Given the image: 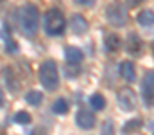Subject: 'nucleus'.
Instances as JSON below:
<instances>
[{"label":"nucleus","instance_id":"obj_4","mask_svg":"<svg viewBox=\"0 0 154 135\" xmlns=\"http://www.w3.org/2000/svg\"><path fill=\"white\" fill-rule=\"evenodd\" d=\"M106 18L115 27L125 25V22H127V9H125V5L122 2H118V0L116 2H111L106 7Z\"/></svg>","mask_w":154,"mask_h":135},{"label":"nucleus","instance_id":"obj_24","mask_svg":"<svg viewBox=\"0 0 154 135\" xmlns=\"http://www.w3.org/2000/svg\"><path fill=\"white\" fill-rule=\"evenodd\" d=\"M4 104V90L0 88V106Z\"/></svg>","mask_w":154,"mask_h":135},{"label":"nucleus","instance_id":"obj_6","mask_svg":"<svg viewBox=\"0 0 154 135\" xmlns=\"http://www.w3.org/2000/svg\"><path fill=\"white\" fill-rule=\"evenodd\" d=\"M142 92H143L145 106H152V97H154V74H152V70H149L145 74V79H143V85H142Z\"/></svg>","mask_w":154,"mask_h":135},{"label":"nucleus","instance_id":"obj_2","mask_svg":"<svg viewBox=\"0 0 154 135\" xmlns=\"http://www.w3.org/2000/svg\"><path fill=\"white\" fill-rule=\"evenodd\" d=\"M39 81L47 90H56L59 85V72H57V65L54 59H47L41 63L39 67Z\"/></svg>","mask_w":154,"mask_h":135},{"label":"nucleus","instance_id":"obj_1","mask_svg":"<svg viewBox=\"0 0 154 135\" xmlns=\"http://www.w3.org/2000/svg\"><path fill=\"white\" fill-rule=\"evenodd\" d=\"M18 22H20V29L23 31V34L27 36H34L38 33V24H39V13L38 7L32 4L23 5L18 11Z\"/></svg>","mask_w":154,"mask_h":135},{"label":"nucleus","instance_id":"obj_12","mask_svg":"<svg viewBox=\"0 0 154 135\" xmlns=\"http://www.w3.org/2000/svg\"><path fill=\"white\" fill-rule=\"evenodd\" d=\"M138 22H140V25H143V27H152L154 24V14L151 9H147V11H142L140 14H138Z\"/></svg>","mask_w":154,"mask_h":135},{"label":"nucleus","instance_id":"obj_15","mask_svg":"<svg viewBox=\"0 0 154 135\" xmlns=\"http://www.w3.org/2000/svg\"><path fill=\"white\" fill-rule=\"evenodd\" d=\"M104 43H106V49H108V50L115 52V50H118V49H120V43H122V42H120L118 34H108Z\"/></svg>","mask_w":154,"mask_h":135},{"label":"nucleus","instance_id":"obj_19","mask_svg":"<svg viewBox=\"0 0 154 135\" xmlns=\"http://www.w3.org/2000/svg\"><path fill=\"white\" fill-rule=\"evenodd\" d=\"M100 135H115V124H113L111 121H106V123H104V126H102Z\"/></svg>","mask_w":154,"mask_h":135},{"label":"nucleus","instance_id":"obj_11","mask_svg":"<svg viewBox=\"0 0 154 135\" xmlns=\"http://www.w3.org/2000/svg\"><path fill=\"white\" fill-rule=\"evenodd\" d=\"M120 76L125 79V81H134L136 78V72H134V65L131 61H124L120 65Z\"/></svg>","mask_w":154,"mask_h":135},{"label":"nucleus","instance_id":"obj_9","mask_svg":"<svg viewBox=\"0 0 154 135\" xmlns=\"http://www.w3.org/2000/svg\"><path fill=\"white\" fill-rule=\"evenodd\" d=\"M127 52L129 54H133V56H136V54H140L142 52V49H143V42L140 40V36L138 34H129L127 36Z\"/></svg>","mask_w":154,"mask_h":135},{"label":"nucleus","instance_id":"obj_16","mask_svg":"<svg viewBox=\"0 0 154 135\" xmlns=\"http://www.w3.org/2000/svg\"><path fill=\"white\" fill-rule=\"evenodd\" d=\"M68 103H66V99H57L54 104H52V110L56 112V114H59V115H63V114H66L68 112Z\"/></svg>","mask_w":154,"mask_h":135},{"label":"nucleus","instance_id":"obj_7","mask_svg":"<svg viewBox=\"0 0 154 135\" xmlns=\"http://www.w3.org/2000/svg\"><path fill=\"white\" fill-rule=\"evenodd\" d=\"M75 123L79 128L82 130H90L95 126V115L90 112V110H79L75 115Z\"/></svg>","mask_w":154,"mask_h":135},{"label":"nucleus","instance_id":"obj_10","mask_svg":"<svg viewBox=\"0 0 154 135\" xmlns=\"http://www.w3.org/2000/svg\"><path fill=\"white\" fill-rule=\"evenodd\" d=\"M65 58H66L68 63L77 65V63L82 61L84 56H82V50H81V49H77V47H66V50H65Z\"/></svg>","mask_w":154,"mask_h":135},{"label":"nucleus","instance_id":"obj_22","mask_svg":"<svg viewBox=\"0 0 154 135\" xmlns=\"http://www.w3.org/2000/svg\"><path fill=\"white\" fill-rule=\"evenodd\" d=\"M143 0H127V5L129 7H136V5H140Z\"/></svg>","mask_w":154,"mask_h":135},{"label":"nucleus","instance_id":"obj_23","mask_svg":"<svg viewBox=\"0 0 154 135\" xmlns=\"http://www.w3.org/2000/svg\"><path fill=\"white\" fill-rule=\"evenodd\" d=\"M93 2H95V0H79V4H82V5H86V7L93 5Z\"/></svg>","mask_w":154,"mask_h":135},{"label":"nucleus","instance_id":"obj_21","mask_svg":"<svg viewBox=\"0 0 154 135\" xmlns=\"http://www.w3.org/2000/svg\"><path fill=\"white\" fill-rule=\"evenodd\" d=\"M5 47H7V50L9 52H13V50H16V45H14V42L7 36V40H5Z\"/></svg>","mask_w":154,"mask_h":135},{"label":"nucleus","instance_id":"obj_14","mask_svg":"<svg viewBox=\"0 0 154 135\" xmlns=\"http://www.w3.org/2000/svg\"><path fill=\"white\" fill-rule=\"evenodd\" d=\"M25 101H27L31 106H39L41 101H43V94L38 92V90H31V92L25 95Z\"/></svg>","mask_w":154,"mask_h":135},{"label":"nucleus","instance_id":"obj_17","mask_svg":"<svg viewBox=\"0 0 154 135\" xmlns=\"http://www.w3.org/2000/svg\"><path fill=\"white\" fill-rule=\"evenodd\" d=\"M14 123H18V124H29L31 123V115L27 114V112H16L14 114Z\"/></svg>","mask_w":154,"mask_h":135},{"label":"nucleus","instance_id":"obj_18","mask_svg":"<svg viewBox=\"0 0 154 135\" xmlns=\"http://www.w3.org/2000/svg\"><path fill=\"white\" fill-rule=\"evenodd\" d=\"M142 128V121L140 119H134V121H129L125 126H124V132L129 133V132H138Z\"/></svg>","mask_w":154,"mask_h":135},{"label":"nucleus","instance_id":"obj_5","mask_svg":"<svg viewBox=\"0 0 154 135\" xmlns=\"http://www.w3.org/2000/svg\"><path fill=\"white\" fill-rule=\"evenodd\" d=\"M116 103H118V106L122 110L131 112V110L136 108V94L129 88V87H124V88L118 92V95H116Z\"/></svg>","mask_w":154,"mask_h":135},{"label":"nucleus","instance_id":"obj_8","mask_svg":"<svg viewBox=\"0 0 154 135\" xmlns=\"http://www.w3.org/2000/svg\"><path fill=\"white\" fill-rule=\"evenodd\" d=\"M70 27H72V31H74L75 34H84V33L88 31V22H86L84 16L74 14V16L70 18Z\"/></svg>","mask_w":154,"mask_h":135},{"label":"nucleus","instance_id":"obj_13","mask_svg":"<svg viewBox=\"0 0 154 135\" xmlns=\"http://www.w3.org/2000/svg\"><path fill=\"white\" fill-rule=\"evenodd\" d=\"M90 104H91V108L93 110H104V106H106V99H104V95L102 94H93L91 97H90Z\"/></svg>","mask_w":154,"mask_h":135},{"label":"nucleus","instance_id":"obj_20","mask_svg":"<svg viewBox=\"0 0 154 135\" xmlns=\"http://www.w3.org/2000/svg\"><path fill=\"white\" fill-rule=\"evenodd\" d=\"M70 65H74V63H70ZM77 74H79V69H77L75 65H74V67H66V76H68V78H74Z\"/></svg>","mask_w":154,"mask_h":135},{"label":"nucleus","instance_id":"obj_3","mask_svg":"<svg viewBox=\"0 0 154 135\" xmlns=\"http://www.w3.org/2000/svg\"><path fill=\"white\" fill-rule=\"evenodd\" d=\"M43 27H45V33L50 34V36H57V34H63L65 31V16L61 13V9H48L47 14H45V20H43Z\"/></svg>","mask_w":154,"mask_h":135},{"label":"nucleus","instance_id":"obj_25","mask_svg":"<svg viewBox=\"0 0 154 135\" xmlns=\"http://www.w3.org/2000/svg\"><path fill=\"white\" fill-rule=\"evenodd\" d=\"M0 2H2V0H0Z\"/></svg>","mask_w":154,"mask_h":135}]
</instances>
